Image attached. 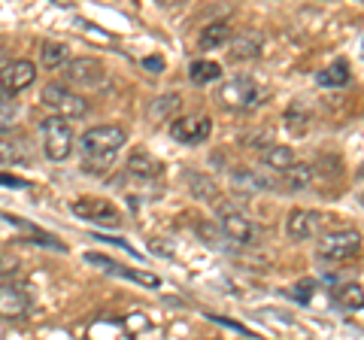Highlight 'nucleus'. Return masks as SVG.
Wrapping results in <instances>:
<instances>
[{"label": "nucleus", "instance_id": "nucleus-23", "mask_svg": "<svg viewBox=\"0 0 364 340\" xmlns=\"http://www.w3.org/2000/svg\"><path fill=\"white\" fill-rule=\"evenodd\" d=\"M191 186H195V195L203 198V201H213L215 195H219V188H215L210 179H200L198 174H191Z\"/></svg>", "mask_w": 364, "mask_h": 340}, {"label": "nucleus", "instance_id": "nucleus-28", "mask_svg": "<svg viewBox=\"0 0 364 340\" xmlns=\"http://www.w3.org/2000/svg\"><path fill=\"white\" fill-rule=\"evenodd\" d=\"M16 258H0V274H16Z\"/></svg>", "mask_w": 364, "mask_h": 340}, {"label": "nucleus", "instance_id": "nucleus-20", "mask_svg": "<svg viewBox=\"0 0 364 340\" xmlns=\"http://www.w3.org/2000/svg\"><path fill=\"white\" fill-rule=\"evenodd\" d=\"M188 76H191V83L195 85H207V83H215V79L222 76V64H215V61H195L191 64V70H188Z\"/></svg>", "mask_w": 364, "mask_h": 340}, {"label": "nucleus", "instance_id": "nucleus-18", "mask_svg": "<svg viewBox=\"0 0 364 340\" xmlns=\"http://www.w3.org/2000/svg\"><path fill=\"white\" fill-rule=\"evenodd\" d=\"M277 179H279V188H304L313 179V167L310 164H291L289 170H282Z\"/></svg>", "mask_w": 364, "mask_h": 340}, {"label": "nucleus", "instance_id": "nucleus-7", "mask_svg": "<svg viewBox=\"0 0 364 340\" xmlns=\"http://www.w3.org/2000/svg\"><path fill=\"white\" fill-rule=\"evenodd\" d=\"M70 210L76 213L79 219L104 225V228H119L122 225V213L116 210V203H109L104 198H76L70 203Z\"/></svg>", "mask_w": 364, "mask_h": 340}, {"label": "nucleus", "instance_id": "nucleus-21", "mask_svg": "<svg viewBox=\"0 0 364 340\" xmlns=\"http://www.w3.org/2000/svg\"><path fill=\"white\" fill-rule=\"evenodd\" d=\"M318 83H322V85H346L349 83V67H346V61H334L328 70H322Z\"/></svg>", "mask_w": 364, "mask_h": 340}, {"label": "nucleus", "instance_id": "nucleus-24", "mask_svg": "<svg viewBox=\"0 0 364 340\" xmlns=\"http://www.w3.org/2000/svg\"><path fill=\"white\" fill-rule=\"evenodd\" d=\"M0 161H4V164H16V161H25V155H21L9 140H0Z\"/></svg>", "mask_w": 364, "mask_h": 340}, {"label": "nucleus", "instance_id": "nucleus-26", "mask_svg": "<svg viewBox=\"0 0 364 340\" xmlns=\"http://www.w3.org/2000/svg\"><path fill=\"white\" fill-rule=\"evenodd\" d=\"M176 104H179V97H176V95H167V97H161V104H155V107H152V116L164 119L170 110H176Z\"/></svg>", "mask_w": 364, "mask_h": 340}, {"label": "nucleus", "instance_id": "nucleus-8", "mask_svg": "<svg viewBox=\"0 0 364 340\" xmlns=\"http://www.w3.org/2000/svg\"><path fill=\"white\" fill-rule=\"evenodd\" d=\"M33 76H37V67L31 61H9L0 67V100H13L18 92H25V88L33 83Z\"/></svg>", "mask_w": 364, "mask_h": 340}, {"label": "nucleus", "instance_id": "nucleus-11", "mask_svg": "<svg viewBox=\"0 0 364 340\" xmlns=\"http://www.w3.org/2000/svg\"><path fill=\"white\" fill-rule=\"evenodd\" d=\"M64 76L70 79V83H76V85L97 88V85H104L107 70H104V64H100L97 58H88V55H85V58H73V61H67Z\"/></svg>", "mask_w": 364, "mask_h": 340}, {"label": "nucleus", "instance_id": "nucleus-13", "mask_svg": "<svg viewBox=\"0 0 364 340\" xmlns=\"http://www.w3.org/2000/svg\"><path fill=\"white\" fill-rule=\"evenodd\" d=\"M318 228H322V216H318L316 210H291L289 213V222H286V231L291 240H310V237L318 234Z\"/></svg>", "mask_w": 364, "mask_h": 340}, {"label": "nucleus", "instance_id": "nucleus-12", "mask_svg": "<svg viewBox=\"0 0 364 340\" xmlns=\"http://www.w3.org/2000/svg\"><path fill=\"white\" fill-rule=\"evenodd\" d=\"M31 310V294L13 286V282H0V316L4 319H21Z\"/></svg>", "mask_w": 364, "mask_h": 340}, {"label": "nucleus", "instance_id": "nucleus-4", "mask_svg": "<svg viewBox=\"0 0 364 340\" xmlns=\"http://www.w3.org/2000/svg\"><path fill=\"white\" fill-rule=\"evenodd\" d=\"M43 104L58 112L61 119H82L88 112V100L82 95L70 92L67 85H58V83H49L43 88Z\"/></svg>", "mask_w": 364, "mask_h": 340}, {"label": "nucleus", "instance_id": "nucleus-17", "mask_svg": "<svg viewBox=\"0 0 364 340\" xmlns=\"http://www.w3.org/2000/svg\"><path fill=\"white\" fill-rule=\"evenodd\" d=\"M334 301L343 310H364V289L358 282H343V286H337Z\"/></svg>", "mask_w": 364, "mask_h": 340}, {"label": "nucleus", "instance_id": "nucleus-9", "mask_svg": "<svg viewBox=\"0 0 364 340\" xmlns=\"http://www.w3.org/2000/svg\"><path fill=\"white\" fill-rule=\"evenodd\" d=\"M210 134H213V122L210 116H200V112H188V116L173 119V124H170V137L176 143H188V146L203 143Z\"/></svg>", "mask_w": 364, "mask_h": 340}, {"label": "nucleus", "instance_id": "nucleus-29", "mask_svg": "<svg viewBox=\"0 0 364 340\" xmlns=\"http://www.w3.org/2000/svg\"><path fill=\"white\" fill-rule=\"evenodd\" d=\"M143 67L146 70H164V58H146Z\"/></svg>", "mask_w": 364, "mask_h": 340}, {"label": "nucleus", "instance_id": "nucleus-14", "mask_svg": "<svg viewBox=\"0 0 364 340\" xmlns=\"http://www.w3.org/2000/svg\"><path fill=\"white\" fill-rule=\"evenodd\" d=\"M128 170H131V176H136V179H158L161 176V170H164V164L146 149H134L131 158H128Z\"/></svg>", "mask_w": 364, "mask_h": 340}, {"label": "nucleus", "instance_id": "nucleus-6", "mask_svg": "<svg viewBox=\"0 0 364 340\" xmlns=\"http://www.w3.org/2000/svg\"><path fill=\"white\" fill-rule=\"evenodd\" d=\"M361 249V234L358 231H328L318 237V255L328 258V262H346V258L358 255Z\"/></svg>", "mask_w": 364, "mask_h": 340}, {"label": "nucleus", "instance_id": "nucleus-27", "mask_svg": "<svg viewBox=\"0 0 364 340\" xmlns=\"http://www.w3.org/2000/svg\"><path fill=\"white\" fill-rule=\"evenodd\" d=\"M0 186H16V188H25V179H18V176H6V174H0Z\"/></svg>", "mask_w": 364, "mask_h": 340}, {"label": "nucleus", "instance_id": "nucleus-10", "mask_svg": "<svg viewBox=\"0 0 364 340\" xmlns=\"http://www.w3.org/2000/svg\"><path fill=\"white\" fill-rule=\"evenodd\" d=\"M85 262H88V265H97V267H104L107 274H112V277H122V280L140 282V286H146V289H158V286H161V280H158L155 274H149V270H134V267H124V265L112 262V258H107V255L88 253V255H85Z\"/></svg>", "mask_w": 364, "mask_h": 340}, {"label": "nucleus", "instance_id": "nucleus-19", "mask_svg": "<svg viewBox=\"0 0 364 340\" xmlns=\"http://www.w3.org/2000/svg\"><path fill=\"white\" fill-rule=\"evenodd\" d=\"M228 40H231V25H228V21H213V25H207V31L200 33V46L203 49L225 46Z\"/></svg>", "mask_w": 364, "mask_h": 340}, {"label": "nucleus", "instance_id": "nucleus-22", "mask_svg": "<svg viewBox=\"0 0 364 340\" xmlns=\"http://www.w3.org/2000/svg\"><path fill=\"white\" fill-rule=\"evenodd\" d=\"M40 58H43L46 67H52V70H55V67L67 64V46H64V43H43V55H40Z\"/></svg>", "mask_w": 364, "mask_h": 340}, {"label": "nucleus", "instance_id": "nucleus-3", "mask_svg": "<svg viewBox=\"0 0 364 340\" xmlns=\"http://www.w3.org/2000/svg\"><path fill=\"white\" fill-rule=\"evenodd\" d=\"M219 231L231 243H255L258 240V225L249 213H243L234 203H222L219 207Z\"/></svg>", "mask_w": 364, "mask_h": 340}, {"label": "nucleus", "instance_id": "nucleus-15", "mask_svg": "<svg viewBox=\"0 0 364 340\" xmlns=\"http://www.w3.org/2000/svg\"><path fill=\"white\" fill-rule=\"evenodd\" d=\"M261 161H264L270 170L282 174V170H289L291 164H298V158H294V149H291V146L270 143V146H264V152H261Z\"/></svg>", "mask_w": 364, "mask_h": 340}, {"label": "nucleus", "instance_id": "nucleus-30", "mask_svg": "<svg viewBox=\"0 0 364 340\" xmlns=\"http://www.w3.org/2000/svg\"><path fill=\"white\" fill-rule=\"evenodd\" d=\"M0 55H4V40H0Z\"/></svg>", "mask_w": 364, "mask_h": 340}, {"label": "nucleus", "instance_id": "nucleus-2", "mask_svg": "<svg viewBox=\"0 0 364 340\" xmlns=\"http://www.w3.org/2000/svg\"><path fill=\"white\" fill-rule=\"evenodd\" d=\"M40 134H43V152L49 161H67L73 152V131L67 119L61 116H49L40 124Z\"/></svg>", "mask_w": 364, "mask_h": 340}, {"label": "nucleus", "instance_id": "nucleus-1", "mask_svg": "<svg viewBox=\"0 0 364 340\" xmlns=\"http://www.w3.org/2000/svg\"><path fill=\"white\" fill-rule=\"evenodd\" d=\"M124 143H128V131H124L122 124H95V128H88L82 134V140H79L82 155L88 161H109Z\"/></svg>", "mask_w": 364, "mask_h": 340}, {"label": "nucleus", "instance_id": "nucleus-5", "mask_svg": "<svg viewBox=\"0 0 364 340\" xmlns=\"http://www.w3.org/2000/svg\"><path fill=\"white\" fill-rule=\"evenodd\" d=\"M219 100L231 110H252L261 104V85L249 76L228 79V83L219 85Z\"/></svg>", "mask_w": 364, "mask_h": 340}, {"label": "nucleus", "instance_id": "nucleus-25", "mask_svg": "<svg viewBox=\"0 0 364 340\" xmlns=\"http://www.w3.org/2000/svg\"><path fill=\"white\" fill-rule=\"evenodd\" d=\"M16 119V104L13 100H0V131H9Z\"/></svg>", "mask_w": 364, "mask_h": 340}, {"label": "nucleus", "instance_id": "nucleus-16", "mask_svg": "<svg viewBox=\"0 0 364 340\" xmlns=\"http://www.w3.org/2000/svg\"><path fill=\"white\" fill-rule=\"evenodd\" d=\"M258 52H261V37L252 31H246L240 33L237 40H231V61H249V58H258Z\"/></svg>", "mask_w": 364, "mask_h": 340}]
</instances>
